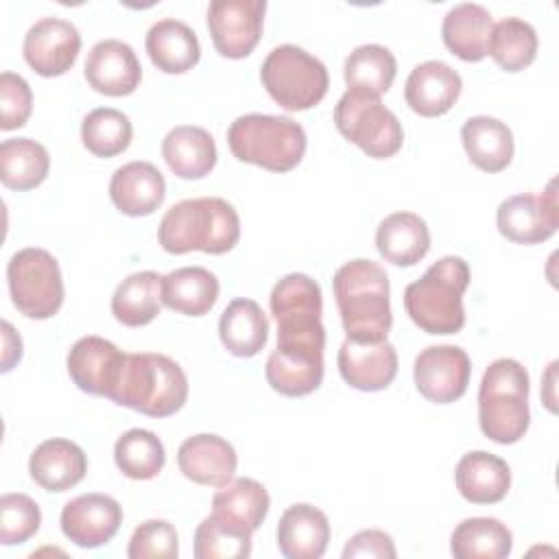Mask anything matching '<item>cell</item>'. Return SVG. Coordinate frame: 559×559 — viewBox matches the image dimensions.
<instances>
[{
    "mask_svg": "<svg viewBox=\"0 0 559 559\" xmlns=\"http://www.w3.org/2000/svg\"><path fill=\"white\" fill-rule=\"evenodd\" d=\"M22 358V338L9 321H2V373H7Z\"/></svg>",
    "mask_w": 559,
    "mask_h": 559,
    "instance_id": "cell-46",
    "label": "cell"
},
{
    "mask_svg": "<svg viewBox=\"0 0 559 559\" xmlns=\"http://www.w3.org/2000/svg\"><path fill=\"white\" fill-rule=\"evenodd\" d=\"M238 238V212L221 197L183 199L166 210L157 227V240L162 249L175 255L188 251L221 255L231 251Z\"/></svg>",
    "mask_w": 559,
    "mask_h": 559,
    "instance_id": "cell-2",
    "label": "cell"
},
{
    "mask_svg": "<svg viewBox=\"0 0 559 559\" xmlns=\"http://www.w3.org/2000/svg\"><path fill=\"white\" fill-rule=\"evenodd\" d=\"M114 461L127 478L148 480L162 472L166 450L155 432L146 428H131L118 437L114 445Z\"/></svg>",
    "mask_w": 559,
    "mask_h": 559,
    "instance_id": "cell-39",
    "label": "cell"
},
{
    "mask_svg": "<svg viewBox=\"0 0 559 559\" xmlns=\"http://www.w3.org/2000/svg\"><path fill=\"white\" fill-rule=\"evenodd\" d=\"M81 50L79 28L61 17H41L24 35L22 52L39 76L66 74Z\"/></svg>",
    "mask_w": 559,
    "mask_h": 559,
    "instance_id": "cell-14",
    "label": "cell"
},
{
    "mask_svg": "<svg viewBox=\"0 0 559 559\" xmlns=\"http://www.w3.org/2000/svg\"><path fill=\"white\" fill-rule=\"evenodd\" d=\"M109 400L148 417H168L183 408L188 400V378L183 369L164 354H127L120 380Z\"/></svg>",
    "mask_w": 559,
    "mask_h": 559,
    "instance_id": "cell-4",
    "label": "cell"
},
{
    "mask_svg": "<svg viewBox=\"0 0 559 559\" xmlns=\"http://www.w3.org/2000/svg\"><path fill=\"white\" fill-rule=\"evenodd\" d=\"M531 424L528 371L515 358L493 360L478 389V426L500 445L515 443Z\"/></svg>",
    "mask_w": 559,
    "mask_h": 559,
    "instance_id": "cell-5",
    "label": "cell"
},
{
    "mask_svg": "<svg viewBox=\"0 0 559 559\" xmlns=\"http://www.w3.org/2000/svg\"><path fill=\"white\" fill-rule=\"evenodd\" d=\"M41 524L39 504L26 493H4L0 498V542L17 546L28 542Z\"/></svg>",
    "mask_w": 559,
    "mask_h": 559,
    "instance_id": "cell-42",
    "label": "cell"
},
{
    "mask_svg": "<svg viewBox=\"0 0 559 559\" xmlns=\"http://www.w3.org/2000/svg\"><path fill=\"white\" fill-rule=\"evenodd\" d=\"M269 491L253 478H231L212 498V513H218L249 531H258L269 513Z\"/></svg>",
    "mask_w": 559,
    "mask_h": 559,
    "instance_id": "cell-36",
    "label": "cell"
},
{
    "mask_svg": "<svg viewBox=\"0 0 559 559\" xmlns=\"http://www.w3.org/2000/svg\"><path fill=\"white\" fill-rule=\"evenodd\" d=\"M7 282L13 306L28 319H50L63 304V277L52 253L26 247L11 255Z\"/></svg>",
    "mask_w": 559,
    "mask_h": 559,
    "instance_id": "cell-10",
    "label": "cell"
},
{
    "mask_svg": "<svg viewBox=\"0 0 559 559\" xmlns=\"http://www.w3.org/2000/svg\"><path fill=\"white\" fill-rule=\"evenodd\" d=\"M277 548L288 559H319L330 542L328 515L306 502L288 507L277 522Z\"/></svg>",
    "mask_w": 559,
    "mask_h": 559,
    "instance_id": "cell-23",
    "label": "cell"
},
{
    "mask_svg": "<svg viewBox=\"0 0 559 559\" xmlns=\"http://www.w3.org/2000/svg\"><path fill=\"white\" fill-rule=\"evenodd\" d=\"M218 336L229 354L251 358L266 345L269 319L253 299L236 297L218 319Z\"/></svg>",
    "mask_w": 559,
    "mask_h": 559,
    "instance_id": "cell-31",
    "label": "cell"
},
{
    "mask_svg": "<svg viewBox=\"0 0 559 559\" xmlns=\"http://www.w3.org/2000/svg\"><path fill=\"white\" fill-rule=\"evenodd\" d=\"M146 52L151 63L166 74H183L201 59L197 33L181 20H157L146 33Z\"/></svg>",
    "mask_w": 559,
    "mask_h": 559,
    "instance_id": "cell-25",
    "label": "cell"
},
{
    "mask_svg": "<svg viewBox=\"0 0 559 559\" xmlns=\"http://www.w3.org/2000/svg\"><path fill=\"white\" fill-rule=\"evenodd\" d=\"M397 72V61L386 46L362 44L356 46L343 66V76L347 87H358L369 94L382 96Z\"/></svg>",
    "mask_w": 559,
    "mask_h": 559,
    "instance_id": "cell-38",
    "label": "cell"
},
{
    "mask_svg": "<svg viewBox=\"0 0 559 559\" xmlns=\"http://www.w3.org/2000/svg\"><path fill=\"white\" fill-rule=\"evenodd\" d=\"M513 548V535L496 518H467L450 535V550L456 559H502Z\"/></svg>",
    "mask_w": 559,
    "mask_h": 559,
    "instance_id": "cell-35",
    "label": "cell"
},
{
    "mask_svg": "<svg viewBox=\"0 0 559 559\" xmlns=\"http://www.w3.org/2000/svg\"><path fill=\"white\" fill-rule=\"evenodd\" d=\"M227 144L236 159L271 173L293 170L306 153V131L288 116L245 114L227 129Z\"/></svg>",
    "mask_w": 559,
    "mask_h": 559,
    "instance_id": "cell-6",
    "label": "cell"
},
{
    "mask_svg": "<svg viewBox=\"0 0 559 559\" xmlns=\"http://www.w3.org/2000/svg\"><path fill=\"white\" fill-rule=\"evenodd\" d=\"M162 155L168 168L181 179H201L216 166V142L203 127L179 124L162 140Z\"/></svg>",
    "mask_w": 559,
    "mask_h": 559,
    "instance_id": "cell-27",
    "label": "cell"
},
{
    "mask_svg": "<svg viewBox=\"0 0 559 559\" xmlns=\"http://www.w3.org/2000/svg\"><path fill=\"white\" fill-rule=\"evenodd\" d=\"M266 382L286 397H301L319 389L323 380V356L293 349H273L264 367Z\"/></svg>",
    "mask_w": 559,
    "mask_h": 559,
    "instance_id": "cell-33",
    "label": "cell"
},
{
    "mask_svg": "<svg viewBox=\"0 0 559 559\" xmlns=\"http://www.w3.org/2000/svg\"><path fill=\"white\" fill-rule=\"evenodd\" d=\"M469 376V356L456 345H430L417 354L413 365L417 391L435 404H450L463 397Z\"/></svg>",
    "mask_w": 559,
    "mask_h": 559,
    "instance_id": "cell-13",
    "label": "cell"
},
{
    "mask_svg": "<svg viewBox=\"0 0 559 559\" xmlns=\"http://www.w3.org/2000/svg\"><path fill=\"white\" fill-rule=\"evenodd\" d=\"M133 124L114 107H96L81 122V142L96 157H114L129 148Z\"/></svg>",
    "mask_w": 559,
    "mask_h": 559,
    "instance_id": "cell-41",
    "label": "cell"
},
{
    "mask_svg": "<svg viewBox=\"0 0 559 559\" xmlns=\"http://www.w3.org/2000/svg\"><path fill=\"white\" fill-rule=\"evenodd\" d=\"M179 555V537L168 520L142 522L127 546L129 559H175Z\"/></svg>",
    "mask_w": 559,
    "mask_h": 559,
    "instance_id": "cell-43",
    "label": "cell"
},
{
    "mask_svg": "<svg viewBox=\"0 0 559 559\" xmlns=\"http://www.w3.org/2000/svg\"><path fill=\"white\" fill-rule=\"evenodd\" d=\"M33 111V92L24 76L15 72L0 74V129L11 131L26 124Z\"/></svg>",
    "mask_w": 559,
    "mask_h": 559,
    "instance_id": "cell-44",
    "label": "cell"
},
{
    "mask_svg": "<svg viewBox=\"0 0 559 559\" xmlns=\"http://www.w3.org/2000/svg\"><path fill=\"white\" fill-rule=\"evenodd\" d=\"M50 170L44 144L31 138H9L0 144V181L17 192L37 188Z\"/></svg>",
    "mask_w": 559,
    "mask_h": 559,
    "instance_id": "cell-34",
    "label": "cell"
},
{
    "mask_svg": "<svg viewBox=\"0 0 559 559\" xmlns=\"http://www.w3.org/2000/svg\"><path fill=\"white\" fill-rule=\"evenodd\" d=\"M338 133L356 144L367 157H393L404 142V129L397 116L380 103V96L358 87H347L334 107Z\"/></svg>",
    "mask_w": 559,
    "mask_h": 559,
    "instance_id": "cell-9",
    "label": "cell"
},
{
    "mask_svg": "<svg viewBox=\"0 0 559 559\" xmlns=\"http://www.w3.org/2000/svg\"><path fill=\"white\" fill-rule=\"evenodd\" d=\"M127 354L120 352L111 341L90 334L79 338L66 358L72 382L98 397H111L124 365Z\"/></svg>",
    "mask_w": 559,
    "mask_h": 559,
    "instance_id": "cell-15",
    "label": "cell"
},
{
    "mask_svg": "<svg viewBox=\"0 0 559 559\" xmlns=\"http://www.w3.org/2000/svg\"><path fill=\"white\" fill-rule=\"evenodd\" d=\"M338 371L341 378L358 391H382L397 376V352L393 343H358L345 338L338 347Z\"/></svg>",
    "mask_w": 559,
    "mask_h": 559,
    "instance_id": "cell-18",
    "label": "cell"
},
{
    "mask_svg": "<svg viewBox=\"0 0 559 559\" xmlns=\"http://www.w3.org/2000/svg\"><path fill=\"white\" fill-rule=\"evenodd\" d=\"M264 0H214L207 4V31L218 55L245 59L258 46L264 26Z\"/></svg>",
    "mask_w": 559,
    "mask_h": 559,
    "instance_id": "cell-12",
    "label": "cell"
},
{
    "mask_svg": "<svg viewBox=\"0 0 559 559\" xmlns=\"http://www.w3.org/2000/svg\"><path fill=\"white\" fill-rule=\"evenodd\" d=\"M166 197L164 175L151 162H129L111 175L109 199L127 216L153 214Z\"/></svg>",
    "mask_w": 559,
    "mask_h": 559,
    "instance_id": "cell-21",
    "label": "cell"
},
{
    "mask_svg": "<svg viewBox=\"0 0 559 559\" xmlns=\"http://www.w3.org/2000/svg\"><path fill=\"white\" fill-rule=\"evenodd\" d=\"M87 472L85 452L70 439H46L41 441L31 459L28 474L46 491H66L79 485Z\"/></svg>",
    "mask_w": 559,
    "mask_h": 559,
    "instance_id": "cell-22",
    "label": "cell"
},
{
    "mask_svg": "<svg viewBox=\"0 0 559 559\" xmlns=\"http://www.w3.org/2000/svg\"><path fill=\"white\" fill-rule=\"evenodd\" d=\"M463 148L469 162L485 173H500L513 159L511 129L491 116H472L461 127Z\"/></svg>",
    "mask_w": 559,
    "mask_h": 559,
    "instance_id": "cell-28",
    "label": "cell"
},
{
    "mask_svg": "<svg viewBox=\"0 0 559 559\" xmlns=\"http://www.w3.org/2000/svg\"><path fill=\"white\" fill-rule=\"evenodd\" d=\"M493 20L491 13L476 2L454 4L441 24L443 44L463 61H480L487 57V41Z\"/></svg>",
    "mask_w": 559,
    "mask_h": 559,
    "instance_id": "cell-30",
    "label": "cell"
},
{
    "mask_svg": "<svg viewBox=\"0 0 559 559\" xmlns=\"http://www.w3.org/2000/svg\"><path fill=\"white\" fill-rule=\"evenodd\" d=\"M162 277L155 271H138L124 277L111 295V314L127 328L151 323L162 310Z\"/></svg>",
    "mask_w": 559,
    "mask_h": 559,
    "instance_id": "cell-32",
    "label": "cell"
},
{
    "mask_svg": "<svg viewBox=\"0 0 559 559\" xmlns=\"http://www.w3.org/2000/svg\"><path fill=\"white\" fill-rule=\"evenodd\" d=\"M253 531L212 513L194 531L197 559H245L251 555Z\"/></svg>",
    "mask_w": 559,
    "mask_h": 559,
    "instance_id": "cell-40",
    "label": "cell"
},
{
    "mask_svg": "<svg viewBox=\"0 0 559 559\" xmlns=\"http://www.w3.org/2000/svg\"><path fill=\"white\" fill-rule=\"evenodd\" d=\"M467 284L469 264L459 255H443L406 286V314L428 334H456L465 325L463 293Z\"/></svg>",
    "mask_w": 559,
    "mask_h": 559,
    "instance_id": "cell-3",
    "label": "cell"
},
{
    "mask_svg": "<svg viewBox=\"0 0 559 559\" xmlns=\"http://www.w3.org/2000/svg\"><path fill=\"white\" fill-rule=\"evenodd\" d=\"M537 33L531 22L522 17H504L491 26L487 55L507 72L528 68L537 57Z\"/></svg>",
    "mask_w": 559,
    "mask_h": 559,
    "instance_id": "cell-37",
    "label": "cell"
},
{
    "mask_svg": "<svg viewBox=\"0 0 559 559\" xmlns=\"http://www.w3.org/2000/svg\"><path fill=\"white\" fill-rule=\"evenodd\" d=\"M85 81L92 90L105 96L133 94L142 81V66L127 41L100 39L87 52Z\"/></svg>",
    "mask_w": 559,
    "mask_h": 559,
    "instance_id": "cell-17",
    "label": "cell"
},
{
    "mask_svg": "<svg viewBox=\"0 0 559 559\" xmlns=\"http://www.w3.org/2000/svg\"><path fill=\"white\" fill-rule=\"evenodd\" d=\"M221 284L203 266H181L162 277V304L186 317L207 314L218 299Z\"/></svg>",
    "mask_w": 559,
    "mask_h": 559,
    "instance_id": "cell-29",
    "label": "cell"
},
{
    "mask_svg": "<svg viewBox=\"0 0 559 559\" xmlns=\"http://www.w3.org/2000/svg\"><path fill=\"white\" fill-rule=\"evenodd\" d=\"M179 472L205 487H223L234 478L238 456L234 445L212 432L188 437L177 450Z\"/></svg>",
    "mask_w": 559,
    "mask_h": 559,
    "instance_id": "cell-19",
    "label": "cell"
},
{
    "mask_svg": "<svg viewBox=\"0 0 559 559\" xmlns=\"http://www.w3.org/2000/svg\"><path fill=\"white\" fill-rule=\"evenodd\" d=\"M461 90V74L445 61L430 59L411 70L404 85V98L415 114L435 118L452 109Z\"/></svg>",
    "mask_w": 559,
    "mask_h": 559,
    "instance_id": "cell-20",
    "label": "cell"
},
{
    "mask_svg": "<svg viewBox=\"0 0 559 559\" xmlns=\"http://www.w3.org/2000/svg\"><path fill=\"white\" fill-rule=\"evenodd\" d=\"M269 308L277 321V349L323 354V297L321 286L310 275H284L271 290Z\"/></svg>",
    "mask_w": 559,
    "mask_h": 559,
    "instance_id": "cell-7",
    "label": "cell"
},
{
    "mask_svg": "<svg viewBox=\"0 0 559 559\" xmlns=\"http://www.w3.org/2000/svg\"><path fill=\"white\" fill-rule=\"evenodd\" d=\"M332 286L345 338L376 343L389 336L391 288L389 275L378 262L365 258L345 262L336 269Z\"/></svg>",
    "mask_w": 559,
    "mask_h": 559,
    "instance_id": "cell-1",
    "label": "cell"
},
{
    "mask_svg": "<svg viewBox=\"0 0 559 559\" xmlns=\"http://www.w3.org/2000/svg\"><path fill=\"white\" fill-rule=\"evenodd\" d=\"M454 483L467 502L493 504L509 493L511 469L504 459L485 450H474L459 459Z\"/></svg>",
    "mask_w": 559,
    "mask_h": 559,
    "instance_id": "cell-24",
    "label": "cell"
},
{
    "mask_svg": "<svg viewBox=\"0 0 559 559\" xmlns=\"http://www.w3.org/2000/svg\"><path fill=\"white\" fill-rule=\"evenodd\" d=\"M269 96L286 111H306L323 100L330 76L321 59L295 44L275 46L260 66Z\"/></svg>",
    "mask_w": 559,
    "mask_h": 559,
    "instance_id": "cell-8",
    "label": "cell"
},
{
    "mask_svg": "<svg viewBox=\"0 0 559 559\" xmlns=\"http://www.w3.org/2000/svg\"><path fill=\"white\" fill-rule=\"evenodd\" d=\"M498 231L518 245H537L548 240L559 227L557 181L552 179L544 192H522L504 199L496 212Z\"/></svg>",
    "mask_w": 559,
    "mask_h": 559,
    "instance_id": "cell-11",
    "label": "cell"
},
{
    "mask_svg": "<svg viewBox=\"0 0 559 559\" xmlns=\"http://www.w3.org/2000/svg\"><path fill=\"white\" fill-rule=\"evenodd\" d=\"M356 557H373V559H395L397 550L393 537L380 528L358 531L354 537L347 539L343 548V559Z\"/></svg>",
    "mask_w": 559,
    "mask_h": 559,
    "instance_id": "cell-45",
    "label": "cell"
},
{
    "mask_svg": "<svg viewBox=\"0 0 559 559\" xmlns=\"http://www.w3.org/2000/svg\"><path fill=\"white\" fill-rule=\"evenodd\" d=\"M61 531L79 548H98L114 539L122 524V507L107 493H83L63 504Z\"/></svg>",
    "mask_w": 559,
    "mask_h": 559,
    "instance_id": "cell-16",
    "label": "cell"
},
{
    "mask_svg": "<svg viewBox=\"0 0 559 559\" xmlns=\"http://www.w3.org/2000/svg\"><path fill=\"white\" fill-rule=\"evenodd\" d=\"M378 253L395 266L417 264L430 249L426 221L415 212H393L376 229Z\"/></svg>",
    "mask_w": 559,
    "mask_h": 559,
    "instance_id": "cell-26",
    "label": "cell"
}]
</instances>
